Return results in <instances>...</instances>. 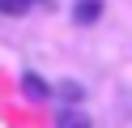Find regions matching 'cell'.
Instances as JSON below:
<instances>
[{
    "label": "cell",
    "mask_w": 132,
    "mask_h": 128,
    "mask_svg": "<svg viewBox=\"0 0 132 128\" xmlns=\"http://www.w3.org/2000/svg\"><path fill=\"white\" fill-rule=\"evenodd\" d=\"M21 94H26V98H34V102H43V98H51V81H43V77L38 73H21Z\"/></svg>",
    "instance_id": "1"
},
{
    "label": "cell",
    "mask_w": 132,
    "mask_h": 128,
    "mask_svg": "<svg viewBox=\"0 0 132 128\" xmlns=\"http://www.w3.org/2000/svg\"><path fill=\"white\" fill-rule=\"evenodd\" d=\"M102 17V0H72V21L77 26H94Z\"/></svg>",
    "instance_id": "2"
},
{
    "label": "cell",
    "mask_w": 132,
    "mask_h": 128,
    "mask_svg": "<svg viewBox=\"0 0 132 128\" xmlns=\"http://www.w3.org/2000/svg\"><path fill=\"white\" fill-rule=\"evenodd\" d=\"M55 128H94V124H89V115H85V111L64 107V111H55Z\"/></svg>",
    "instance_id": "3"
},
{
    "label": "cell",
    "mask_w": 132,
    "mask_h": 128,
    "mask_svg": "<svg viewBox=\"0 0 132 128\" xmlns=\"http://www.w3.org/2000/svg\"><path fill=\"white\" fill-rule=\"evenodd\" d=\"M34 4H55V0H0V13L4 17H26Z\"/></svg>",
    "instance_id": "4"
},
{
    "label": "cell",
    "mask_w": 132,
    "mask_h": 128,
    "mask_svg": "<svg viewBox=\"0 0 132 128\" xmlns=\"http://www.w3.org/2000/svg\"><path fill=\"white\" fill-rule=\"evenodd\" d=\"M51 94H60V98H68V102H77V98H85V90H81L77 81H60V85H51Z\"/></svg>",
    "instance_id": "5"
}]
</instances>
